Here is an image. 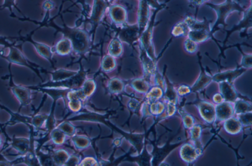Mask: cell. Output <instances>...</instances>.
<instances>
[{"label": "cell", "instance_id": "cell-1", "mask_svg": "<svg viewBox=\"0 0 252 166\" xmlns=\"http://www.w3.org/2000/svg\"><path fill=\"white\" fill-rule=\"evenodd\" d=\"M32 23L39 25L37 28V29L43 27H51L61 32L64 37L69 39L72 44V50L78 54H85L90 49L91 46L90 36L89 32L84 29L77 27L70 28L65 26L61 28L57 26L54 23L39 22L33 19L32 20Z\"/></svg>", "mask_w": 252, "mask_h": 166}, {"label": "cell", "instance_id": "cell-2", "mask_svg": "<svg viewBox=\"0 0 252 166\" xmlns=\"http://www.w3.org/2000/svg\"><path fill=\"white\" fill-rule=\"evenodd\" d=\"M16 42L12 41V44L7 48V53L3 50L0 51V57L7 61L8 63L15 64L29 68L35 73L38 77L41 78L40 72L43 68L37 64L32 61L25 55L23 51V43L17 44Z\"/></svg>", "mask_w": 252, "mask_h": 166}, {"label": "cell", "instance_id": "cell-3", "mask_svg": "<svg viewBox=\"0 0 252 166\" xmlns=\"http://www.w3.org/2000/svg\"><path fill=\"white\" fill-rule=\"evenodd\" d=\"M204 4L211 8L216 14V20L211 30L213 36L217 31L220 30V26L222 27L223 29L228 26L226 21L230 14L235 11L243 13L246 9L239 2L234 0H225L219 4L207 2Z\"/></svg>", "mask_w": 252, "mask_h": 166}, {"label": "cell", "instance_id": "cell-4", "mask_svg": "<svg viewBox=\"0 0 252 166\" xmlns=\"http://www.w3.org/2000/svg\"><path fill=\"white\" fill-rule=\"evenodd\" d=\"M160 10L159 9L155 10L150 18L147 26L141 34L138 40L140 49L144 50L153 60L156 61H158L160 57L162 56L165 50H166L171 42L173 38V37H171L169 39L159 55L157 56L153 44V30L155 26L158 24V22L156 23L155 22V18L157 13Z\"/></svg>", "mask_w": 252, "mask_h": 166}, {"label": "cell", "instance_id": "cell-5", "mask_svg": "<svg viewBox=\"0 0 252 166\" xmlns=\"http://www.w3.org/2000/svg\"><path fill=\"white\" fill-rule=\"evenodd\" d=\"M243 13V17L239 23L233 26L229 30L224 29L226 32V36L222 42V50L220 55L223 58H225L224 55V51L225 50V44L227 43L230 36L236 31L240 32V37L241 38L247 37L248 39L251 37V34L249 33V29L252 28V5L251 4L247 8H246Z\"/></svg>", "mask_w": 252, "mask_h": 166}, {"label": "cell", "instance_id": "cell-6", "mask_svg": "<svg viewBox=\"0 0 252 166\" xmlns=\"http://www.w3.org/2000/svg\"><path fill=\"white\" fill-rule=\"evenodd\" d=\"M11 65L8 63V69L9 73L8 85L12 93L20 104L18 111L20 112L22 108L32 104V90L26 85L15 83L11 69Z\"/></svg>", "mask_w": 252, "mask_h": 166}, {"label": "cell", "instance_id": "cell-7", "mask_svg": "<svg viewBox=\"0 0 252 166\" xmlns=\"http://www.w3.org/2000/svg\"><path fill=\"white\" fill-rule=\"evenodd\" d=\"M35 31L34 29L25 35H23L20 33H19L18 36L6 37L8 40H13V41L16 42H21L23 44L25 42L30 43L33 46L39 55L51 61L53 54V48L45 43L34 40L32 38V35Z\"/></svg>", "mask_w": 252, "mask_h": 166}, {"label": "cell", "instance_id": "cell-8", "mask_svg": "<svg viewBox=\"0 0 252 166\" xmlns=\"http://www.w3.org/2000/svg\"><path fill=\"white\" fill-rule=\"evenodd\" d=\"M195 100L186 104L195 106L201 119L209 125H214L216 119L215 105L211 101L200 99L196 93Z\"/></svg>", "mask_w": 252, "mask_h": 166}, {"label": "cell", "instance_id": "cell-9", "mask_svg": "<svg viewBox=\"0 0 252 166\" xmlns=\"http://www.w3.org/2000/svg\"><path fill=\"white\" fill-rule=\"evenodd\" d=\"M29 138L16 137L15 135L12 138L9 137L8 135L5 137L6 141L5 143L7 146H11V148L15 149L18 156L24 155L30 150L35 149L34 147V133L30 131Z\"/></svg>", "mask_w": 252, "mask_h": 166}, {"label": "cell", "instance_id": "cell-10", "mask_svg": "<svg viewBox=\"0 0 252 166\" xmlns=\"http://www.w3.org/2000/svg\"><path fill=\"white\" fill-rule=\"evenodd\" d=\"M179 132L176 135L171 137L162 146H158L154 145V148L152 155V165L153 166H160V165L165 161L166 158L169 154L175 149L179 147L183 142L189 139L188 138H186V140H182L178 143L171 144L170 143L172 139L174 138L178 134Z\"/></svg>", "mask_w": 252, "mask_h": 166}, {"label": "cell", "instance_id": "cell-11", "mask_svg": "<svg viewBox=\"0 0 252 166\" xmlns=\"http://www.w3.org/2000/svg\"><path fill=\"white\" fill-rule=\"evenodd\" d=\"M179 147L180 158L188 165L193 164L202 155L204 151L196 147L189 139Z\"/></svg>", "mask_w": 252, "mask_h": 166}, {"label": "cell", "instance_id": "cell-12", "mask_svg": "<svg viewBox=\"0 0 252 166\" xmlns=\"http://www.w3.org/2000/svg\"><path fill=\"white\" fill-rule=\"evenodd\" d=\"M120 28L117 34V37L121 41L133 46L138 41L140 33L137 24L126 25Z\"/></svg>", "mask_w": 252, "mask_h": 166}, {"label": "cell", "instance_id": "cell-13", "mask_svg": "<svg viewBox=\"0 0 252 166\" xmlns=\"http://www.w3.org/2000/svg\"><path fill=\"white\" fill-rule=\"evenodd\" d=\"M197 56L200 71L196 80L190 86L191 92L195 94L203 91L213 82L212 74L207 71L202 64L201 55L199 52L197 53Z\"/></svg>", "mask_w": 252, "mask_h": 166}, {"label": "cell", "instance_id": "cell-14", "mask_svg": "<svg viewBox=\"0 0 252 166\" xmlns=\"http://www.w3.org/2000/svg\"><path fill=\"white\" fill-rule=\"evenodd\" d=\"M0 108L4 110L10 115L9 120L3 123L4 129H5L7 126H13L18 123H22L27 126L29 130H33L32 121L34 112L31 115H28L21 114L20 112H14L1 103H0Z\"/></svg>", "mask_w": 252, "mask_h": 166}, {"label": "cell", "instance_id": "cell-15", "mask_svg": "<svg viewBox=\"0 0 252 166\" xmlns=\"http://www.w3.org/2000/svg\"><path fill=\"white\" fill-rule=\"evenodd\" d=\"M248 70L241 67L237 64L236 68L230 69L224 71H219L212 75L213 82L217 83L221 82L226 81L234 83V81L241 76Z\"/></svg>", "mask_w": 252, "mask_h": 166}, {"label": "cell", "instance_id": "cell-16", "mask_svg": "<svg viewBox=\"0 0 252 166\" xmlns=\"http://www.w3.org/2000/svg\"><path fill=\"white\" fill-rule=\"evenodd\" d=\"M219 92L222 96L224 101L234 103L238 98H243L251 100L249 98L240 94L234 85V83L223 81L218 83Z\"/></svg>", "mask_w": 252, "mask_h": 166}, {"label": "cell", "instance_id": "cell-17", "mask_svg": "<svg viewBox=\"0 0 252 166\" xmlns=\"http://www.w3.org/2000/svg\"><path fill=\"white\" fill-rule=\"evenodd\" d=\"M107 3L105 0H94L89 22L92 26V31L95 29L104 15Z\"/></svg>", "mask_w": 252, "mask_h": 166}, {"label": "cell", "instance_id": "cell-18", "mask_svg": "<svg viewBox=\"0 0 252 166\" xmlns=\"http://www.w3.org/2000/svg\"><path fill=\"white\" fill-rule=\"evenodd\" d=\"M215 112L216 119L214 124L216 125L221 123L235 115L233 103L224 101L215 105Z\"/></svg>", "mask_w": 252, "mask_h": 166}, {"label": "cell", "instance_id": "cell-19", "mask_svg": "<svg viewBox=\"0 0 252 166\" xmlns=\"http://www.w3.org/2000/svg\"><path fill=\"white\" fill-rule=\"evenodd\" d=\"M150 6L144 0H139L137 11V22L140 35L147 26L150 19Z\"/></svg>", "mask_w": 252, "mask_h": 166}, {"label": "cell", "instance_id": "cell-20", "mask_svg": "<svg viewBox=\"0 0 252 166\" xmlns=\"http://www.w3.org/2000/svg\"><path fill=\"white\" fill-rule=\"evenodd\" d=\"M165 88L161 100L164 103H171L177 106L179 105V97L178 96L176 86L165 74Z\"/></svg>", "mask_w": 252, "mask_h": 166}, {"label": "cell", "instance_id": "cell-21", "mask_svg": "<svg viewBox=\"0 0 252 166\" xmlns=\"http://www.w3.org/2000/svg\"><path fill=\"white\" fill-rule=\"evenodd\" d=\"M109 15L112 21L117 25H124L126 20V8L122 5L115 4L109 8Z\"/></svg>", "mask_w": 252, "mask_h": 166}, {"label": "cell", "instance_id": "cell-22", "mask_svg": "<svg viewBox=\"0 0 252 166\" xmlns=\"http://www.w3.org/2000/svg\"><path fill=\"white\" fill-rule=\"evenodd\" d=\"M225 132L231 135L239 134L244 129L241 122L234 115L221 123Z\"/></svg>", "mask_w": 252, "mask_h": 166}, {"label": "cell", "instance_id": "cell-23", "mask_svg": "<svg viewBox=\"0 0 252 166\" xmlns=\"http://www.w3.org/2000/svg\"><path fill=\"white\" fill-rule=\"evenodd\" d=\"M202 125L195 123L190 129L188 130L189 137V140L196 147L204 151L201 138L203 130Z\"/></svg>", "mask_w": 252, "mask_h": 166}, {"label": "cell", "instance_id": "cell-24", "mask_svg": "<svg viewBox=\"0 0 252 166\" xmlns=\"http://www.w3.org/2000/svg\"><path fill=\"white\" fill-rule=\"evenodd\" d=\"M177 112L181 117V124L185 130H189L196 123L194 117L187 111L182 106H178Z\"/></svg>", "mask_w": 252, "mask_h": 166}, {"label": "cell", "instance_id": "cell-25", "mask_svg": "<svg viewBox=\"0 0 252 166\" xmlns=\"http://www.w3.org/2000/svg\"><path fill=\"white\" fill-rule=\"evenodd\" d=\"M233 105L235 115L252 111L251 100L239 98L233 103Z\"/></svg>", "mask_w": 252, "mask_h": 166}, {"label": "cell", "instance_id": "cell-26", "mask_svg": "<svg viewBox=\"0 0 252 166\" xmlns=\"http://www.w3.org/2000/svg\"><path fill=\"white\" fill-rule=\"evenodd\" d=\"M72 50V46L70 41L66 37L59 40L55 44L54 51L59 55H66Z\"/></svg>", "mask_w": 252, "mask_h": 166}, {"label": "cell", "instance_id": "cell-27", "mask_svg": "<svg viewBox=\"0 0 252 166\" xmlns=\"http://www.w3.org/2000/svg\"><path fill=\"white\" fill-rule=\"evenodd\" d=\"M189 29L183 20L176 23L172 28L171 34L173 37H187Z\"/></svg>", "mask_w": 252, "mask_h": 166}, {"label": "cell", "instance_id": "cell-28", "mask_svg": "<svg viewBox=\"0 0 252 166\" xmlns=\"http://www.w3.org/2000/svg\"><path fill=\"white\" fill-rule=\"evenodd\" d=\"M146 93L147 102L151 103L161 100L164 94V90L159 86L153 85Z\"/></svg>", "mask_w": 252, "mask_h": 166}, {"label": "cell", "instance_id": "cell-29", "mask_svg": "<svg viewBox=\"0 0 252 166\" xmlns=\"http://www.w3.org/2000/svg\"><path fill=\"white\" fill-rule=\"evenodd\" d=\"M165 109V104L161 100H158L149 105V111L152 116L155 117L162 114Z\"/></svg>", "mask_w": 252, "mask_h": 166}, {"label": "cell", "instance_id": "cell-30", "mask_svg": "<svg viewBox=\"0 0 252 166\" xmlns=\"http://www.w3.org/2000/svg\"><path fill=\"white\" fill-rule=\"evenodd\" d=\"M108 50L110 55L120 56L123 52L122 42L117 37L114 38L109 43Z\"/></svg>", "mask_w": 252, "mask_h": 166}, {"label": "cell", "instance_id": "cell-31", "mask_svg": "<svg viewBox=\"0 0 252 166\" xmlns=\"http://www.w3.org/2000/svg\"><path fill=\"white\" fill-rule=\"evenodd\" d=\"M245 43H243L242 44H237L236 47L241 53L242 55V57L241 59V61L240 64H239L241 67L246 68L248 70L252 69V53L247 54L244 53L243 50L241 49L240 46L242 44Z\"/></svg>", "mask_w": 252, "mask_h": 166}, {"label": "cell", "instance_id": "cell-32", "mask_svg": "<svg viewBox=\"0 0 252 166\" xmlns=\"http://www.w3.org/2000/svg\"><path fill=\"white\" fill-rule=\"evenodd\" d=\"M183 48L187 53L189 55H193L197 53L198 44L189 37H186L183 42Z\"/></svg>", "mask_w": 252, "mask_h": 166}, {"label": "cell", "instance_id": "cell-33", "mask_svg": "<svg viewBox=\"0 0 252 166\" xmlns=\"http://www.w3.org/2000/svg\"><path fill=\"white\" fill-rule=\"evenodd\" d=\"M166 65H164L163 74H161L158 70H156L153 77V85H156L161 87L164 91L165 88V74L166 73Z\"/></svg>", "mask_w": 252, "mask_h": 166}, {"label": "cell", "instance_id": "cell-34", "mask_svg": "<svg viewBox=\"0 0 252 166\" xmlns=\"http://www.w3.org/2000/svg\"><path fill=\"white\" fill-rule=\"evenodd\" d=\"M235 115L239 119L244 129L251 127L252 124V111Z\"/></svg>", "mask_w": 252, "mask_h": 166}, {"label": "cell", "instance_id": "cell-35", "mask_svg": "<svg viewBox=\"0 0 252 166\" xmlns=\"http://www.w3.org/2000/svg\"><path fill=\"white\" fill-rule=\"evenodd\" d=\"M16 8L20 13L22 14L20 9L17 7L16 3V0H3L2 3L0 5V10L7 9L10 11V16L12 17L15 14L13 11V8Z\"/></svg>", "mask_w": 252, "mask_h": 166}, {"label": "cell", "instance_id": "cell-36", "mask_svg": "<svg viewBox=\"0 0 252 166\" xmlns=\"http://www.w3.org/2000/svg\"><path fill=\"white\" fill-rule=\"evenodd\" d=\"M132 84L139 91L146 93L151 87L150 83L145 79H137L133 82Z\"/></svg>", "mask_w": 252, "mask_h": 166}, {"label": "cell", "instance_id": "cell-37", "mask_svg": "<svg viewBox=\"0 0 252 166\" xmlns=\"http://www.w3.org/2000/svg\"><path fill=\"white\" fill-rule=\"evenodd\" d=\"M165 109L163 115L165 118H168L175 115L177 111V106L171 103H164Z\"/></svg>", "mask_w": 252, "mask_h": 166}, {"label": "cell", "instance_id": "cell-38", "mask_svg": "<svg viewBox=\"0 0 252 166\" xmlns=\"http://www.w3.org/2000/svg\"><path fill=\"white\" fill-rule=\"evenodd\" d=\"M73 74L72 72L59 70L52 73V82H57Z\"/></svg>", "mask_w": 252, "mask_h": 166}, {"label": "cell", "instance_id": "cell-39", "mask_svg": "<svg viewBox=\"0 0 252 166\" xmlns=\"http://www.w3.org/2000/svg\"><path fill=\"white\" fill-rule=\"evenodd\" d=\"M177 94L179 98H184L189 94L191 93L190 86L186 84H181L176 86Z\"/></svg>", "mask_w": 252, "mask_h": 166}, {"label": "cell", "instance_id": "cell-40", "mask_svg": "<svg viewBox=\"0 0 252 166\" xmlns=\"http://www.w3.org/2000/svg\"><path fill=\"white\" fill-rule=\"evenodd\" d=\"M102 67L105 70H109L112 69L115 65V61L110 55H106L102 61Z\"/></svg>", "mask_w": 252, "mask_h": 166}, {"label": "cell", "instance_id": "cell-41", "mask_svg": "<svg viewBox=\"0 0 252 166\" xmlns=\"http://www.w3.org/2000/svg\"><path fill=\"white\" fill-rule=\"evenodd\" d=\"M146 1L150 7L153 8L155 10L156 9H159L161 10L163 8H164L166 6V3L167 2L165 1L163 3H160L158 0H142Z\"/></svg>", "mask_w": 252, "mask_h": 166}, {"label": "cell", "instance_id": "cell-42", "mask_svg": "<svg viewBox=\"0 0 252 166\" xmlns=\"http://www.w3.org/2000/svg\"><path fill=\"white\" fill-rule=\"evenodd\" d=\"M55 7V3L51 0H46L42 4V9L46 12L52 10Z\"/></svg>", "mask_w": 252, "mask_h": 166}, {"label": "cell", "instance_id": "cell-43", "mask_svg": "<svg viewBox=\"0 0 252 166\" xmlns=\"http://www.w3.org/2000/svg\"><path fill=\"white\" fill-rule=\"evenodd\" d=\"M224 101L223 98L221 94L219 92L213 94L212 97V102L215 104L217 105Z\"/></svg>", "mask_w": 252, "mask_h": 166}, {"label": "cell", "instance_id": "cell-44", "mask_svg": "<svg viewBox=\"0 0 252 166\" xmlns=\"http://www.w3.org/2000/svg\"><path fill=\"white\" fill-rule=\"evenodd\" d=\"M12 42L8 40L5 36H0V46H3L4 48H7L12 44Z\"/></svg>", "mask_w": 252, "mask_h": 166}, {"label": "cell", "instance_id": "cell-45", "mask_svg": "<svg viewBox=\"0 0 252 166\" xmlns=\"http://www.w3.org/2000/svg\"><path fill=\"white\" fill-rule=\"evenodd\" d=\"M0 129L1 131L5 130V129L3 128V123H0Z\"/></svg>", "mask_w": 252, "mask_h": 166}, {"label": "cell", "instance_id": "cell-46", "mask_svg": "<svg viewBox=\"0 0 252 166\" xmlns=\"http://www.w3.org/2000/svg\"><path fill=\"white\" fill-rule=\"evenodd\" d=\"M2 138L1 136V135L0 134V148L2 146Z\"/></svg>", "mask_w": 252, "mask_h": 166}, {"label": "cell", "instance_id": "cell-47", "mask_svg": "<svg viewBox=\"0 0 252 166\" xmlns=\"http://www.w3.org/2000/svg\"></svg>", "mask_w": 252, "mask_h": 166}]
</instances>
